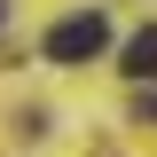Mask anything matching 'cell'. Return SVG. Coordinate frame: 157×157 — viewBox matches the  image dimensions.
Here are the masks:
<instances>
[{
    "instance_id": "2",
    "label": "cell",
    "mask_w": 157,
    "mask_h": 157,
    "mask_svg": "<svg viewBox=\"0 0 157 157\" xmlns=\"http://www.w3.org/2000/svg\"><path fill=\"white\" fill-rule=\"evenodd\" d=\"M118 71H126V78H157V32H134V39H126Z\"/></svg>"
},
{
    "instance_id": "1",
    "label": "cell",
    "mask_w": 157,
    "mask_h": 157,
    "mask_svg": "<svg viewBox=\"0 0 157 157\" xmlns=\"http://www.w3.org/2000/svg\"><path fill=\"white\" fill-rule=\"evenodd\" d=\"M102 47H110V24H102L94 8H78V16H63L55 32L39 39V55H47V63H94Z\"/></svg>"
}]
</instances>
